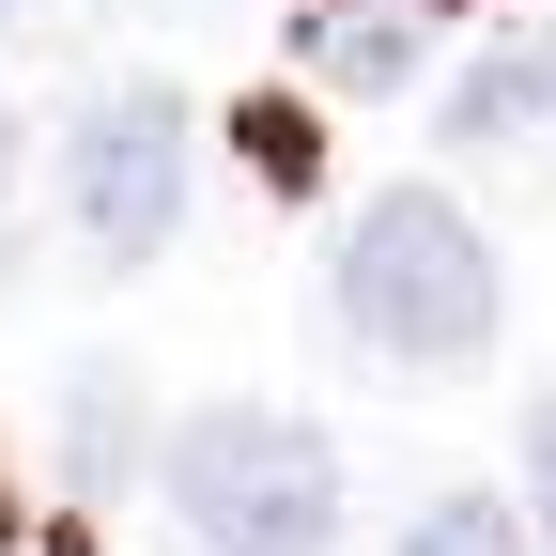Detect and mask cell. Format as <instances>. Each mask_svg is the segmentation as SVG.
<instances>
[{"instance_id":"1","label":"cell","mask_w":556,"mask_h":556,"mask_svg":"<svg viewBox=\"0 0 556 556\" xmlns=\"http://www.w3.org/2000/svg\"><path fill=\"white\" fill-rule=\"evenodd\" d=\"M325 294H340V325H356L371 356L464 371L479 340H495V248H479V217H464L448 186H387V201H356Z\"/></svg>"},{"instance_id":"2","label":"cell","mask_w":556,"mask_h":556,"mask_svg":"<svg viewBox=\"0 0 556 556\" xmlns=\"http://www.w3.org/2000/svg\"><path fill=\"white\" fill-rule=\"evenodd\" d=\"M170 526H186V556H325L340 541V448L278 402H217L170 433Z\"/></svg>"},{"instance_id":"3","label":"cell","mask_w":556,"mask_h":556,"mask_svg":"<svg viewBox=\"0 0 556 556\" xmlns=\"http://www.w3.org/2000/svg\"><path fill=\"white\" fill-rule=\"evenodd\" d=\"M62 217L109 263H155L186 217V93L170 78H109L78 124H62Z\"/></svg>"},{"instance_id":"4","label":"cell","mask_w":556,"mask_h":556,"mask_svg":"<svg viewBox=\"0 0 556 556\" xmlns=\"http://www.w3.org/2000/svg\"><path fill=\"white\" fill-rule=\"evenodd\" d=\"M433 124L464 139V155H479V139H541V124H556V47H479Z\"/></svg>"},{"instance_id":"5","label":"cell","mask_w":556,"mask_h":556,"mask_svg":"<svg viewBox=\"0 0 556 556\" xmlns=\"http://www.w3.org/2000/svg\"><path fill=\"white\" fill-rule=\"evenodd\" d=\"M309 78H325V93H402V78H417V31H402V16H325V31H309Z\"/></svg>"},{"instance_id":"6","label":"cell","mask_w":556,"mask_h":556,"mask_svg":"<svg viewBox=\"0 0 556 556\" xmlns=\"http://www.w3.org/2000/svg\"><path fill=\"white\" fill-rule=\"evenodd\" d=\"M62 464H78V479H124L139 464V387L124 371H78V387H62Z\"/></svg>"},{"instance_id":"7","label":"cell","mask_w":556,"mask_h":556,"mask_svg":"<svg viewBox=\"0 0 556 556\" xmlns=\"http://www.w3.org/2000/svg\"><path fill=\"white\" fill-rule=\"evenodd\" d=\"M402 556H541V541H526L495 495H433V510L402 526Z\"/></svg>"},{"instance_id":"8","label":"cell","mask_w":556,"mask_h":556,"mask_svg":"<svg viewBox=\"0 0 556 556\" xmlns=\"http://www.w3.org/2000/svg\"><path fill=\"white\" fill-rule=\"evenodd\" d=\"M232 139L263 155V186H278V201L309 186V109H232Z\"/></svg>"},{"instance_id":"9","label":"cell","mask_w":556,"mask_h":556,"mask_svg":"<svg viewBox=\"0 0 556 556\" xmlns=\"http://www.w3.org/2000/svg\"><path fill=\"white\" fill-rule=\"evenodd\" d=\"M526 510H541V556H556V402L526 417Z\"/></svg>"},{"instance_id":"10","label":"cell","mask_w":556,"mask_h":556,"mask_svg":"<svg viewBox=\"0 0 556 556\" xmlns=\"http://www.w3.org/2000/svg\"><path fill=\"white\" fill-rule=\"evenodd\" d=\"M0 186H16V109H0Z\"/></svg>"}]
</instances>
